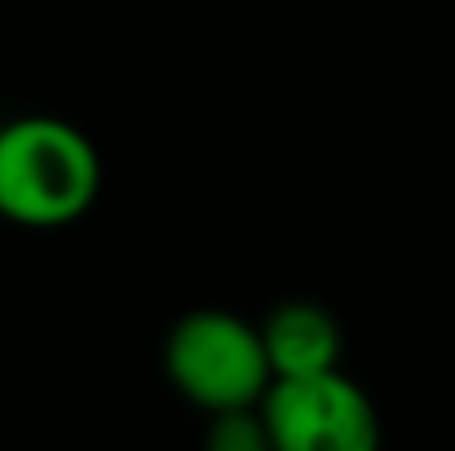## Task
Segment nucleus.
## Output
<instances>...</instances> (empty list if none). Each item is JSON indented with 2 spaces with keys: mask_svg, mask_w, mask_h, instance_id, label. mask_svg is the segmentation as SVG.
Segmentation results:
<instances>
[{
  "mask_svg": "<svg viewBox=\"0 0 455 451\" xmlns=\"http://www.w3.org/2000/svg\"><path fill=\"white\" fill-rule=\"evenodd\" d=\"M102 190L98 147L58 116L0 125V217L27 230L80 221Z\"/></svg>",
  "mask_w": 455,
  "mask_h": 451,
  "instance_id": "obj_1",
  "label": "nucleus"
},
{
  "mask_svg": "<svg viewBox=\"0 0 455 451\" xmlns=\"http://www.w3.org/2000/svg\"><path fill=\"white\" fill-rule=\"evenodd\" d=\"M164 372L181 399L212 412L257 407L270 385L261 336L230 310H190L164 341Z\"/></svg>",
  "mask_w": 455,
  "mask_h": 451,
  "instance_id": "obj_2",
  "label": "nucleus"
},
{
  "mask_svg": "<svg viewBox=\"0 0 455 451\" xmlns=\"http://www.w3.org/2000/svg\"><path fill=\"white\" fill-rule=\"evenodd\" d=\"M257 412L275 451H380L376 403L340 367L270 381Z\"/></svg>",
  "mask_w": 455,
  "mask_h": 451,
  "instance_id": "obj_3",
  "label": "nucleus"
},
{
  "mask_svg": "<svg viewBox=\"0 0 455 451\" xmlns=\"http://www.w3.org/2000/svg\"><path fill=\"white\" fill-rule=\"evenodd\" d=\"M257 336L270 363V381L336 372L340 363V323L314 301L275 305L270 318L257 327Z\"/></svg>",
  "mask_w": 455,
  "mask_h": 451,
  "instance_id": "obj_4",
  "label": "nucleus"
},
{
  "mask_svg": "<svg viewBox=\"0 0 455 451\" xmlns=\"http://www.w3.org/2000/svg\"><path fill=\"white\" fill-rule=\"evenodd\" d=\"M204 451H275V447H270L261 412L257 407H235V412H212Z\"/></svg>",
  "mask_w": 455,
  "mask_h": 451,
  "instance_id": "obj_5",
  "label": "nucleus"
}]
</instances>
